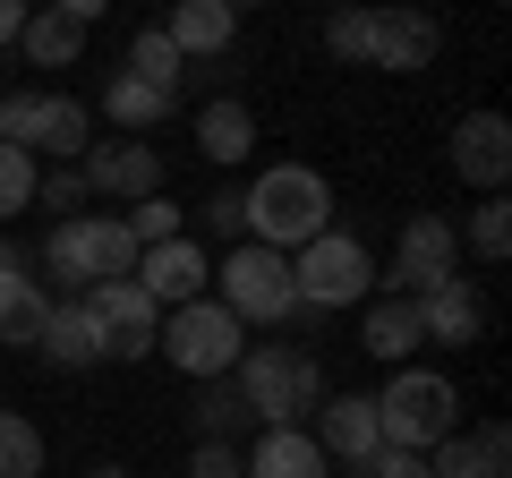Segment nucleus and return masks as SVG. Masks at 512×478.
Segmentation results:
<instances>
[{"mask_svg": "<svg viewBox=\"0 0 512 478\" xmlns=\"http://www.w3.org/2000/svg\"><path fill=\"white\" fill-rule=\"evenodd\" d=\"M77 180H86V197H163V154L146 146V137H94L86 154H77Z\"/></svg>", "mask_w": 512, "mask_h": 478, "instance_id": "obj_12", "label": "nucleus"}, {"mask_svg": "<svg viewBox=\"0 0 512 478\" xmlns=\"http://www.w3.org/2000/svg\"><path fill=\"white\" fill-rule=\"evenodd\" d=\"M35 205H52L60 222L86 214V180H77V163H52V180H35Z\"/></svg>", "mask_w": 512, "mask_h": 478, "instance_id": "obj_32", "label": "nucleus"}, {"mask_svg": "<svg viewBox=\"0 0 512 478\" xmlns=\"http://www.w3.org/2000/svg\"><path fill=\"white\" fill-rule=\"evenodd\" d=\"M239 427H256V419H248V402H239L231 376H214V385H205V402H197V444H231Z\"/></svg>", "mask_w": 512, "mask_h": 478, "instance_id": "obj_27", "label": "nucleus"}, {"mask_svg": "<svg viewBox=\"0 0 512 478\" xmlns=\"http://www.w3.org/2000/svg\"><path fill=\"white\" fill-rule=\"evenodd\" d=\"M43 265H52V282L77 299V291H94V282L137 274V239H128L120 214H69V222H52V239H43Z\"/></svg>", "mask_w": 512, "mask_h": 478, "instance_id": "obj_4", "label": "nucleus"}, {"mask_svg": "<svg viewBox=\"0 0 512 478\" xmlns=\"http://www.w3.org/2000/svg\"><path fill=\"white\" fill-rule=\"evenodd\" d=\"M35 350L52 368H103V325H94L86 299H52V325H43Z\"/></svg>", "mask_w": 512, "mask_h": 478, "instance_id": "obj_21", "label": "nucleus"}, {"mask_svg": "<svg viewBox=\"0 0 512 478\" xmlns=\"http://www.w3.org/2000/svg\"><path fill=\"white\" fill-rule=\"evenodd\" d=\"M359 43H367V9H333V18H325V52L359 69Z\"/></svg>", "mask_w": 512, "mask_h": 478, "instance_id": "obj_33", "label": "nucleus"}, {"mask_svg": "<svg viewBox=\"0 0 512 478\" xmlns=\"http://www.w3.org/2000/svg\"><path fill=\"white\" fill-rule=\"evenodd\" d=\"M470 248H478V265H504V257H512V205H504V197H487V205L470 214Z\"/></svg>", "mask_w": 512, "mask_h": 478, "instance_id": "obj_29", "label": "nucleus"}, {"mask_svg": "<svg viewBox=\"0 0 512 478\" xmlns=\"http://www.w3.org/2000/svg\"><path fill=\"white\" fill-rule=\"evenodd\" d=\"M137 291L154 299V308H180V299H205L214 291V257H205L197 239H154V248H137Z\"/></svg>", "mask_w": 512, "mask_h": 478, "instance_id": "obj_14", "label": "nucleus"}, {"mask_svg": "<svg viewBox=\"0 0 512 478\" xmlns=\"http://www.w3.org/2000/svg\"><path fill=\"white\" fill-rule=\"evenodd\" d=\"M444 163H453V180L504 197V180H512V120L504 111H461L453 137H444Z\"/></svg>", "mask_w": 512, "mask_h": 478, "instance_id": "obj_13", "label": "nucleus"}, {"mask_svg": "<svg viewBox=\"0 0 512 478\" xmlns=\"http://www.w3.org/2000/svg\"><path fill=\"white\" fill-rule=\"evenodd\" d=\"M291 291H299V316L359 308V299L376 291V257H367L350 231H316L308 248H291Z\"/></svg>", "mask_w": 512, "mask_h": 478, "instance_id": "obj_7", "label": "nucleus"}, {"mask_svg": "<svg viewBox=\"0 0 512 478\" xmlns=\"http://www.w3.org/2000/svg\"><path fill=\"white\" fill-rule=\"evenodd\" d=\"M231 385H239V402H248L256 427H308L316 402H325V368L299 342H248Z\"/></svg>", "mask_w": 512, "mask_h": 478, "instance_id": "obj_1", "label": "nucleus"}, {"mask_svg": "<svg viewBox=\"0 0 512 478\" xmlns=\"http://www.w3.org/2000/svg\"><path fill=\"white\" fill-rule=\"evenodd\" d=\"M316 231H333V180L316 163H265L248 188V239H265V248H308Z\"/></svg>", "mask_w": 512, "mask_h": 478, "instance_id": "obj_2", "label": "nucleus"}, {"mask_svg": "<svg viewBox=\"0 0 512 478\" xmlns=\"http://www.w3.org/2000/svg\"><path fill=\"white\" fill-rule=\"evenodd\" d=\"M197 154H205V163H222V171L256 154V111L239 103V94H214V103L197 111Z\"/></svg>", "mask_w": 512, "mask_h": 478, "instance_id": "obj_22", "label": "nucleus"}, {"mask_svg": "<svg viewBox=\"0 0 512 478\" xmlns=\"http://www.w3.org/2000/svg\"><path fill=\"white\" fill-rule=\"evenodd\" d=\"M384 444V427H376V402H367V393H325V402H316V453L325 461H342L350 478H359V461L376 453Z\"/></svg>", "mask_w": 512, "mask_h": 478, "instance_id": "obj_15", "label": "nucleus"}, {"mask_svg": "<svg viewBox=\"0 0 512 478\" xmlns=\"http://www.w3.org/2000/svg\"><path fill=\"white\" fill-rule=\"evenodd\" d=\"M359 478H427V453H402V444H376L359 461Z\"/></svg>", "mask_w": 512, "mask_h": 478, "instance_id": "obj_34", "label": "nucleus"}, {"mask_svg": "<svg viewBox=\"0 0 512 478\" xmlns=\"http://www.w3.org/2000/svg\"><path fill=\"white\" fill-rule=\"evenodd\" d=\"M453 274H461V231L444 214H410L402 239H393V274H376V282H393L402 299H419V291H436V282H453Z\"/></svg>", "mask_w": 512, "mask_h": 478, "instance_id": "obj_10", "label": "nucleus"}, {"mask_svg": "<svg viewBox=\"0 0 512 478\" xmlns=\"http://www.w3.org/2000/svg\"><path fill=\"white\" fill-rule=\"evenodd\" d=\"M367 402H376L384 444H402V453H436L444 436H461V393L444 368H393L384 393H367Z\"/></svg>", "mask_w": 512, "mask_h": 478, "instance_id": "obj_3", "label": "nucleus"}, {"mask_svg": "<svg viewBox=\"0 0 512 478\" xmlns=\"http://www.w3.org/2000/svg\"><path fill=\"white\" fill-rule=\"evenodd\" d=\"M94 308V325H103V359H154V333H163V308H154L146 291H137V274L120 282H94V291H77Z\"/></svg>", "mask_w": 512, "mask_h": 478, "instance_id": "obj_11", "label": "nucleus"}, {"mask_svg": "<svg viewBox=\"0 0 512 478\" xmlns=\"http://www.w3.org/2000/svg\"><path fill=\"white\" fill-rule=\"evenodd\" d=\"M43 9H60V18H77V26H94L111 9V0H43Z\"/></svg>", "mask_w": 512, "mask_h": 478, "instance_id": "obj_37", "label": "nucleus"}, {"mask_svg": "<svg viewBox=\"0 0 512 478\" xmlns=\"http://www.w3.org/2000/svg\"><path fill=\"white\" fill-rule=\"evenodd\" d=\"M444 26L427 18V9H410V0H376L367 9V43H359V69H393V77H419L427 60H436Z\"/></svg>", "mask_w": 512, "mask_h": 478, "instance_id": "obj_9", "label": "nucleus"}, {"mask_svg": "<svg viewBox=\"0 0 512 478\" xmlns=\"http://www.w3.org/2000/svg\"><path fill=\"white\" fill-rule=\"evenodd\" d=\"M128 239H137V248H154V239H180L188 231V222H180V205H171V197H137V205H128Z\"/></svg>", "mask_w": 512, "mask_h": 478, "instance_id": "obj_31", "label": "nucleus"}, {"mask_svg": "<svg viewBox=\"0 0 512 478\" xmlns=\"http://www.w3.org/2000/svg\"><path fill=\"white\" fill-rule=\"evenodd\" d=\"M419 333L427 342H444V350H470L478 333H487V299L470 291V282H436V291H419Z\"/></svg>", "mask_w": 512, "mask_h": 478, "instance_id": "obj_18", "label": "nucleus"}, {"mask_svg": "<svg viewBox=\"0 0 512 478\" xmlns=\"http://www.w3.org/2000/svg\"><path fill=\"white\" fill-rule=\"evenodd\" d=\"M18 52L35 60V69H69V60L86 52V26H77V18H60V9H26Z\"/></svg>", "mask_w": 512, "mask_h": 478, "instance_id": "obj_25", "label": "nucleus"}, {"mask_svg": "<svg viewBox=\"0 0 512 478\" xmlns=\"http://www.w3.org/2000/svg\"><path fill=\"white\" fill-rule=\"evenodd\" d=\"M0 146L77 163V154L94 146V111L77 103V94H0Z\"/></svg>", "mask_w": 512, "mask_h": 478, "instance_id": "obj_8", "label": "nucleus"}, {"mask_svg": "<svg viewBox=\"0 0 512 478\" xmlns=\"http://www.w3.org/2000/svg\"><path fill=\"white\" fill-rule=\"evenodd\" d=\"M188 478H239V453L231 444H197L188 453Z\"/></svg>", "mask_w": 512, "mask_h": 478, "instance_id": "obj_36", "label": "nucleus"}, {"mask_svg": "<svg viewBox=\"0 0 512 478\" xmlns=\"http://www.w3.org/2000/svg\"><path fill=\"white\" fill-rule=\"evenodd\" d=\"M333 9H376V0H333Z\"/></svg>", "mask_w": 512, "mask_h": 478, "instance_id": "obj_41", "label": "nucleus"}, {"mask_svg": "<svg viewBox=\"0 0 512 478\" xmlns=\"http://www.w3.org/2000/svg\"><path fill=\"white\" fill-rule=\"evenodd\" d=\"M128 77H146V86L180 94V86H188V60H180V43H171L163 26H146V35L128 43Z\"/></svg>", "mask_w": 512, "mask_h": 478, "instance_id": "obj_26", "label": "nucleus"}, {"mask_svg": "<svg viewBox=\"0 0 512 478\" xmlns=\"http://www.w3.org/2000/svg\"><path fill=\"white\" fill-rule=\"evenodd\" d=\"M359 350H367V359H384V368H410V359H419V350H427V333H419V299H402V291L367 299Z\"/></svg>", "mask_w": 512, "mask_h": 478, "instance_id": "obj_17", "label": "nucleus"}, {"mask_svg": "<svg viewBox=\"0 0 512 478\" xmlns=\"http://www.w3.org/2000/svg\"><path fill=\"white\" fill-rule=\"evenodd\" d=\"M214 299L239 316V325H291L299 316V291H291V257L282 248H265V239H239L231 257L214 265Z\"/></svg>", "mask_w": 512, "mask_h": 478, "instance_id": "obj_6", "label": "nucleus"}, {"mask_svg": "<svg viewBox=\"0 0 512 478\" xmlns=\"http://www.w3.org/2000/svg\"><path fill=\"white\" fill-rule=\"evenodd\" d=\"M0 478H43V427L26 410H0Z\"/></svg>", "mask_w": 512, "mask_h": 478, "instance_id": "obj_28", "label": "nucleus"}, {"mask_svg": "<svg viewBox=\"0 0 512 478\" xmlns=\"http://www.w3.org/2000/svg\"><path fill=\"white\" fill-rule=\"evenodd\" d=\"M35 180H43V171H35V154H26V146H0V222L35 205Z\"/></svg>", "mask_w": 512, "mask_h": 478, "instance_id": "obj_30", "label": "nucleus"}, {"mask_svg": "<svg viewBox=\"0 0 512 478\" xmlns=\"http://www.w3.org/2000/svg\"><path fill=\"white\" fill-rule=\"evenodd\" d=\"M504 461H512V436H504V419H487L470 436H444L427 453V478H504Z\"/></svg>", "mask_w": 512, "mask_h": 478, "instance_id": "obj_20", "label": "nucleus"}, {"mask_svg": "<svg viewBox=\"0 0 512 478\" xmlns=\"http://www.w3.org/2000/svg\"><path fill=\"white\" fill-rule=\"evenodd\" d=\"M26 9H35V0H0V43H18V26H26Z\"/></svg>", "mask_w": 512, "mask_h": 478, "instance_id": "obj_38", "label": "nucleus"}, {"mask_svg": "<svg viewBox=\"0 0 512 478\" xmlns=\"http://www.w3.org/2000/svg\"><path fill=\"white\" fill-rule=\"evenodd\" d=\"M43 325H52V291L18 248H0V342H43Z\"/></svg>", "mask_w": 512, "mask_h": 478, "instance_id": "obj_16", "label": "nucleus"}, {"mask_svg": "<svg viewBox=\"0 0 512 478\" xmlns=\"http://www.w3.org/2000/svg\"><path fill=\"white\" fill-rule=\"evenodd\" d=\"M205 222L231 231V239H248V188H214V197H205Z\"/></svg>", "mask_w": 512, "mask_h": 478, "instance_id": "obj_35", "label": "nucleus"}, {"mask_svg": "<svg viewBox=\"0 0 512 478\" xmlns=\"http://www.w3.org/2000/svg\"><path fill=\"white\" fill-rule=\"evenodd\" d=\"M94 478H137V470H120V461H103V470H94Z\"/></svg>", "mask_w": 512, "mask_h": 478, "instance_id": "obj_40", "label": "nucleus"}, {"mask_svg": "<svg viewBox=\"0 0 512 478\" xmlns=\"http://www.w3.org/2000/svg\"><path fill=\"white\" fill-rule=\"evenodd\" d=\"M239 478H325V453L308 427H265L256 453H239Z\"/></svg>", "mask_w": 512, "mask_h": 478, "instance_id": "obj_23", "label": "nucleus"}, {"mask_svg": "<svg viewBox=\"0 0 512 478\" xmlns=\"http://www.w3.org/2000/svg\"><path fill=\"white\" fill-rule=\"evenodd\" d=\"M154 350H163L180 376L214 385V376H231V368H239V350H248V325H239V316L222 308L214 291H205V299H180V308H163V333H154Z\"/></svg>", "mask_w": 512, "mask_h": 478, "instance_id": "obj_5", "label": "nucleus"}, {"mask_svg": "<svg viewBox=\"0 0 512 478\" xmlns=\"http://www.w3.org/2000/svg\"><path fill=\"white\" fill-rule=\"evenodd\" d=\"M222 9H231V18H248V9H265V0H222Z\"/></svg>", "mask_w": 512, "mask_h": 478, "instance_id": "obj_39", "label": "nucleus"}, {"mask_svg": "<svg viewBox=\"0 0 512 478\" xmlns=\"http://www.w3.org/2000/svg\"><path fill=\"white\" fill-rule=\"evenodd\" d=\"M171 111H180V94L146 86V77H128V69H111V77H103V120H111V129L137 137V129H163Z\"/></svg>", "mask_w": 512, "mask_h": 478, "instance_id": "obj_24", "label": "nucleus"}, {"mask_svg": "<svg viewBox=\"0 0 512 478\" xmlns=\"http://www.w3.org/2000/svg\"><path fill=\"white\" fill-rule=\"evenodd\" d=\"M163 35L180 43V60H231V43H239V18L222 9V0H171Z\"/></svg>", "mask_w": 512, "mask_h": 478, "instance_id": "obj_19", "label": "nucleus"}]
</instances>
